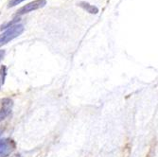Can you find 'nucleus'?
I'll return each mask as SVG.
<instances>
[{
    "mask_svg": "<svg viewBox=\"0 0 158 157\" xmlns=\"http://www.w3.org/2000/svg\"><path fill=\"white\" fill-rule=\"evenodd\" d=\"M25 27L22 24H16L9 28H7L6 31L0 34V48L4 45H7L9 42L15 39L16 37L20 36L24 32Z\"/></svg>",
    "mask_w": 158,
    "mask_h": 157,
    "instance_id": "f257e3e1",
    "label": "nucleus"
},
{
    "mask_svg": "<svg viewBox=\"0 0 158 157\" xmlns=\"http://www.w3.org/2000/svg\"><path fill=\"white\" fill-rule=\"evenodd\" d=\"M46 5H47V0H34V1H32L31 3H27V5L21 7L16 11V15L19 17L21 15H24V14H26V13L31 12L33 10L44 8Z\"/></svg>",
    "mask_w": 158,
    "mask_h": 157,
    "instance_id": "f03ea898",
    "label": "nucleus"
},
{
    "mask_svg": "<svg viewBox=\"0 0 158 157\" xmlns=\"http://www.w3.org/2000/svg\"><path fill=\"white\" fill-rule=\"evenodd\" d=\"M16 144L10 138H0V157H8L15 150Z\"/></svg>",
    "mask_w": 158,
    "mask_h": 157,
    "instance_id": "7ed1b4c3",
    "label": "nucleus"
},
{
    "mask_svg": "<svg viewBox=\"0 0 158 157\" xmlns=\"http://www.w3.org/2000/svg\"><path fill=\"white\" fill-rule=\"evenodd\" d=\"M13 101L10 98L0 99V121L4 120L11 112Z\"/></svg>",
    "mask_w": 158,
    "mask_h": 157,
    "instance_id": "20e7f679",
    "label": "nucleus"
},
{
    "mask_svg": "<svg viewBox=\"0 0 158 157\" xmlns=\"http://www.w3.org/2000/svg\"><path fill=\"white\" fill-rule=\"evenodd\" d=\"M78 5L82 8L84 10H86L87 12L91 13V14H97L98 12V8L94 6V5H91L89 4L88 2H85V1H81L78 3Z\"/></svg>",
    "mask_w": 158,
    "mask_h": 157,
    "instance_id": "39448f33",
    "label": "nucleus"
},
{
    "mask_svg": "<svg viewBox=\"0 0 158 157\" xmlns=\"http://www.w3.org/2000/svg\"><path fill=\"white\" fill-rule=\"evenodd\" d=\"M20 20H21L20 17H15L14 19H12L11 21H9V22L5 23L4 25H2L1 27H0V30H1V31L7 30V28L10 27H12V26H14V25H16V24H18V22H19Z\"/></svg>",
    "mask_w": 158,
    "mask_h": 157,
    "instance_id": "423d86ee",
    "label": "nucleus"
},
{
    "mask_svg": "<svg viewBox=\"0 0 158 157\" xmlns=\"http://www.w3.org/2000/svg\"><path fill=\"white\" fill-rule=\"evenodd\" d=\"M6 75H7V67L5 65L1 66V69H0V83L4 84L5 83V79H6Z\"/></svg>",
    "mask_w": 158,
    "mask_h": 157,
    "instance_id": "0eeeda50",
    "label": "nucleus"
},
{
    "mask_svg": "<svg viewBox=\"0 0 158 157\" xmlns=\"http://www.w3.org/2000/svg\"><path fill=\"white\" fill-rule=\"evenodd\" d=\"M23 1H26V0H10V1L9 2L8 8H12V7L16 6V5H19Z\"/></svg>",
    "mask_w": 158,
    "mask_h": 157,
    "instance_id": "6e6552de",
    "label": "nucleus"
},
{
    "mask_svg": "<svg viewBox=\"0 0 158 157\" xmlns=\"http://www.w3.org/2000/svg\"><path fill=\"white\" fill-rule=\"evenodd\" d=\"M5 50L4 49H0V63H1V61L4 59V57H5Z\"/></svg>",
    "mask_w": 158,
    "mask_h": 157,
    "instance_id": "1a4fd4ad",
    "label": "nucleus"
},
{
    "mask_svg": "<svg viewBox=\"0 0 158 157\" xmlns=\"http://www.w3.org/2000/svg\"><path fill=\"white\" fill-rule=\"evenodd\" d=\"M10 157H22V155H21L20 153H15V154H12V155L10 156Z\"/></svg>",
    "mask_w": 158,
    "mask_h": 157,
    "instance_id": "9d476101",
    "label": "nucleus"
},
{
    "mask_svg": "<svg viewBox=\"0 0 158 157\" xmlns=\"http://www.w3.org/2000/svg\"><path fill=\"white\" fill-rule=\"evenodd\" d=\"M0 86H1V83H0Z\"/></svg>",
    "mask_w": 158,
    "mask_h": 157,
    "instance_id": "9b49d317",
    "label": "nucleus"
}]
</instances>
